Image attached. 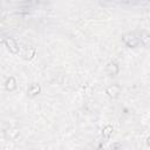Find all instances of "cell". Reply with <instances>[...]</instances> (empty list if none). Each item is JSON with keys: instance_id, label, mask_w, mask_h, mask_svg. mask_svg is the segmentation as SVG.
Instances as JSON below:
<instances>
[{"instance_id": "cell-4", "label": "cell", "mask_w": 150, "mask_h": 150, "mask_svg": "<svg viewBox=\"0 0 150 150\" xmlns=\"http://www.w3.org/2000/svg\"><path fill=\"white\" fill-rule=\"evenodd\" d=\"M6 43H7L9 50H11L12 53H16V52H18V49L15 48V47H16V43H15V41H14L13 39H8V40H6Z\"/></svg>"}, {"instance_id": "cell-7", "label": "cell", "mask_w": 150, "mask_h": 150, "mask_svg": "<svg viewBox=\"0 0 150 150\" xmlns=\"http://www.w3.org/2000/svg\"><path fill=\"white\" fill-rule=\"evenodd\" d=\"M109 130H111V127H107V128L104 129V131H105V136H107V137L110 135V131H109Z\"/></svg>"}, {"instance_id": "cell-2", "label": "cell", "mask_w": 150, "mask_h": 150, "mask_svg": "<svg viewBox=\"0 0 150 150\" xmlns=\"http://www.w3.org/2000/svg\"><path fill=\"white\" fill-rule=\"evenodd\" d=\"M120 91H121V88L118 86H116V84H112V86L108 87V89H107V94L110 97H116L120 94Z\"/></svg>"}, {"instance_id": "cell-6", "label": "cell", "mask_w": 150, "mask_h": 150, "mask_svg": "<svg viewBox=\"0 0 150 150\" xmlns=\"http://www.w3.org/2000/svg\"><path fill=\"white\" fill-rule=\"evenodd\" d=\"M39 90H40V87H39L38 84H33V86L28 89V93H29V95H35V94L39 93Z\"/></svg>"}, {"instance_id": "cell-3", "label": "cell", "mask_w": 150, "mask_h": 150, "mask_svg": "<svg viewBox=\"0 0 150 150\" xmlns=\"http://www.w3.org/2000/svg\"><path fill=\"white\" fill-rule=\"evenodd\" d=\"M141 41L144 46L146 47H150V34H146V33H142L141 34Z\"/></svg>"}, {"instance_id": "cell-5", "label": "cell", "mask_w": 150, "mask_h": 150, "mask_svg": "<svg viewBox=\"0 0 150 150\" xmlns=\"http://www.w3.org/2000/svg\"><path fill=\"white\" fill-rule=\"evenodd\" d=\"M107 70H108V73H109L110 75H115V74H117L118 68H117V66H116L115 63H109L108 67H107Z\"/></svg>"}, {"instance_id": "cell-1", "label": "cell", "mask_w": 150, "mask_h": 150, "mask_svg": "<svg viewBox=\"0 0 150 150\" xmlns=\"http://www.w3.org/2000/svg\"><path fill=\"white\" fill-rule=\"evenodd\" d=\"M122 39H123L124 43H125L128 47H136V46L138 45V42H139V40L135 36V34H131V33L124 34Z\"/></svg>"}, {"instance_id": "cell-8", "label": "cell", "mask_w": 150, "mask_h": 150, "mask_svg": "<svg viewBox=\"0 0 150 150\" xmlns=\"http://www.w3.org/2000/svg\"><path fill=\"white\" fill-rule=\"evenodd\" d=\"M148 144H149V145H150V137H149V138H148Z\"/></svg>"}]
</instances>
